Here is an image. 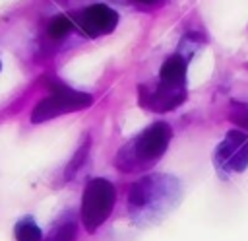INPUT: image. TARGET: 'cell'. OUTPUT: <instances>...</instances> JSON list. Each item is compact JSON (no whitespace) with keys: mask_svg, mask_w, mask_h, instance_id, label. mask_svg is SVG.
I'll list each match as a JSON object with an SVG mask.
<instances>
[{"mask_svg":"<svg viewBox=\"0 0 248 241\" xmlns=\"http://www.w3.org/2000/svg\"><path fill=\"white\" fill-rule=\"evenodd\" d=\"M72 27H74L72 17H68V16H58V17H54V19L48 23L46 31H48V37H50V39H62Z\"/></svg>","mask_w":248,"mask_h":241,"instance_id":"11","label":"cell"},{"mask_svg":"<svg viewBox=\"0 0 248 241\" xmlns=\"http://www.w3.org/2000/svg\"><path fill=\"white\" fill-rule=\"evenodd\" d=\"M213 163L223 175L242 173L248 167V134L244 130H229L213 154Z\"/></svg>","mask_w":248,"mask_h":241,"instance_id":"5","label":"cell"},{"mask_svg":"<svg viewBox=\"0 0 248 241\" xmlns=\"http://www.w3.org/2000/svg\"><path fill=\"white\" fill-rule=\"evenodd\" d=\"M180 198V181L172 175L151 173L130 187L128 212L138 225H149L165 218Z\"/></svg>","mask_w":248,"mask_h":241,"instance_id":"1","label":"cell"},{"mask_svg":"<svg viewBox=\"0 0 248 241\" xmlns=\"http://www.w3.org/2000/svg\"><path fill=\"white\" fill-rule=\"evenodd\" d=\"M93 103V97L85 91H76L72 87H66L62 84H56V87H52V93L45 99H41L31 113V122L39 124L45 120H50L54 117L66 115V113H74V111H81L87 109Z\"/></svg>","mask_w":248,"mask_h":241,"instance_id":"4","label":"cell"},{"mask_svg":"<svg viewBox=\"0 0 248 241\" xmlns=\"http://www.w3.org/2000/svg\"><path fill=\"white\" fill-rule=\"evenodd\" d=\"M87 148H89V142H85V144L76 152V155L72 157V161H70L68 167H66V179H72V177L78 173V169L83 165V161L87 159Z\"/></svg>","mask_w":248,"mask_h":241,"instance_id":"13","label":"cell"},{"mask_svg":"<svg viewBox=\"0 0 248 241\" xmlns=\"http://www.w3.org/2000/svg\"><path fill=\"white\" fill-rule=\"evenodd\" d=\"M141 2H153V0H141Z\"/></svg>","mask_w":248,"mask_h":241,"instance_id":"14","label":"cell"},{"mask_svg":"<svg viewBox=\"0 0 248 241\" xmlns=\"http://www.w3.org/2000/svg\"><path fill=\"white\" fill-rule=\"evenodd\" d=\"M170 138H172V130L167 122L163 120L153 122L118 150L114 157V165L124 173L143 171L151 167L167 152Z\"/></svg>","mask_w":248,"mask_h":241,"instance_id":"2","label":"cell"},{"mask_svg":"<svg viewBox=\"0 0 248 241\" xmlns=\"http://www.w3.org/2000/svg\"><path fill=\"white\" fill-rule=\"evenodd\" d=\"M74 27H78L87 37H99L110 33L118 23V14L107 4H91L78 12L74 17Z\"/></svg>","mask_w":248,"mask_h":241,"instance_id":"6","label":"cell"},{"mask_svg":"<svg viewBox=\"0 0 248 241\" xmlns=\"http://www.w3.org/2000/svg\"><path fill=\"white\" fill-rule=\"evenodd\" d=\"M114 185L107 179L97 177L85 185V190L81 194V224L89 233H93L108 220L114 208Z\"/></svg>","mask_w":248,"mask_h":241,"instance_id":"3","label":"cell"},{"mask_svg":"<svg viewBox=\"0 0 248 241\" xmlns=\"http://www.w3.org/2000/svg\"><path fill=\"white\" fill-rule=\"evenodd\" d=\"M0 70H2V62H0Z\"/></svg>","mask_w":248,"mask_h":241,"instance_id":"15","label":"cell"},{"mask_svg":"<svg viewBox=\"0 0 248 241\" xmlns=\"http://www.w3.org/2000/svg\"><path fill=\"white\" fill-rule=\"evenodd\" d=\"M229 119L240 126V130H248V103H232Z\"/></svg>","mask_w":248,"mask_h":241,"instance_id":"12","label":"cell"},{"mask_svg":"<svg viewBox=\"0 0 248 241\" xmlns=\"http://www.w3.org/2000/svg\"><path fill=\"white\" fill-rule=\"evenodd\" d=\"M159 82L170 87H186V58L178 52L169 56L159 70Z\"/></svg>","mask_w":248,"mask_h":241,"instance_id":"8","label":"cell"},{"mask_svg":"<svg viewBox=\"0 0 248 241\" xmlns=\"http://www.w3.org/2000/svg\"><path fill=\"white\" fill-rule=\"evenodd\" d=\"M186 99V87H170L161 82L155 86H140L138 87V101L143 109L155 113H167L182 105Z\"/></svg>","mask_w":248,"mask_h":241,"instance_id":"7","label":"cell"},{"mask_svg":"<svg viewBox=\"0 0 248 241\" xmlns=\"http://www.w3.org/2000/svg\"><path fill=\"white\" fill-rule=\"evenodd\" d=\"M76 235H78V225H76V220L70 212V214L62 216L52 225V229L48 231V235L43 241H76Z\"/></svg>","mask_w":248,"mask_h":241,"instance_id":"9","label":"cell"},{"mask_svg":"<svg viewBox=\"0 0 248 241\" xmlns=\"http://www.w3.org/2000/svg\"><path fill=\"white\" fill-rule=\"evenodd\" d=\"M14 235L16 241H43V231L33 218H21L14 227Z\"/></svg>","mask_w":248,"mask_h":241,"instance_id":"10","label":"cell"}]
</instances>
